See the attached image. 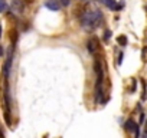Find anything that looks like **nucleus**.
<instances>
[{
	"label": "nucleus",
	"instance_id": "obj_3",
	"mask_svg": "<svg viewBox=\"0 0 147 138\" xmlns=\"http://www.w3.org/2000/svg\"><path fill=\"white\" fill-rule=\"evenodd\" d=\"M124 127H125V129H127V131L134 132V135H136V137H138V135H140V132H138V125H137L133 119H127Z\"/></svg>",
	"mask_w": 147,
	"mask_h": 138
},
{
	"label": "nucleus",
	"instance_id": "obj_7",
	"mask_svg": "<svg viewBox=\"0 0 147 138\" xmlns=\"http://www.w3.org/2000/svg\"><path fill=\"white\" fill-rule=\"evenodd\" d=\"M94 72L97 76L102 75V66H101V60L98 58H95V60H94Z\"/></svg>",
	"mask_w": 147,
	"mask_h": 138
},
{
	"label": "nucleus",
	"instance_id": "obj_10",
	"mask_svg": "<svg viewBox=\"0 0 147 138\" xmlns=\"http://www.w3.org/2000/svg\"><path fill=\"white\" fill-rule=\"evenodd\" d=\"M61 6H69L71 5V0H59Z\"/></svg>",
	"mask_w": 147,
	"mask_h": 138
},
{
	"label": "nucleus",
	"instance_id": "obj_5",
	"mask_svg": "<svg viewBox=\"0 0 147 138\" xmlns=\"http://www.w3.org/2000/svg\"><path fill=\"white\" fill-rule=\"evenodd\" d=\"M87 49L90 53H95L97 49H98V40L95 38H91L88 42H87Z\"/></svg>",
	"mask_w": 147,
	"mask_h": 138
},
{
	"label": "nucleus",
	"instance_id": "obj_2",
	"mask_svg": "<svg viewBox=\"0 0 147 138\" xmlns=\"http://www.w3.org/2000/svg\"><path fill=\"white\" fill-rule=\"evenodd\" d=\"M10 9H12L13 13H16V15H22L23 10H25V5H23L22 0H12Z\"/></svg>",
	"mask_w": 147,
	"mask_h": 138
},
{
	"label": "nucleus",
	"instance_id": "obj_16",
	"mask_svg": "<svg viewBox=\"0 0 147 138\" xmlns=\"http://www.w3.org/2000/svg\"><path fill=\"white\" fill-rule=\"evenodd\" d=\"M140 121H141V122L144 121V114H140Z\"/></svg>",
	"mask_w": 147,
	"mask_h": 138
},
{
	"label": "nucleus",
	"instance_id": "obj_18",
	"mask_svg": "<svg viewBox=\"0 0 147 138\" xmlns=\"http://www.w3.org/2000/svg\"><path fill=\"white\" fill-rule=\"evenodd\" d=\"M0 38H2V25H0Z\"/></svg>",
	"mask_w": 147,
	"mask_h": 138
},
{
	"label": "nucleus",
	"instance_id": "obj_13",
	"mask_svg": "<svg viewBox=\"0 0 147 138\" xmlns=\"http://www.w3.org/2000/svg\"><path fill=\"white\" fill-rule=\"evenodd\" d=\"M110 36H111V32H110V30H105V33H104V39H105V40H108V39H110Z\"/></svg>",
	"mask_w": 147,
	"mask_h": 138
},
{
	"label": "nucleus",
	"instance_id": "obj_8",
	"mask_svg": "<svg viewBox=\"0 0 147 138\" xmlns=\"http://www.w3.org/2000/svg\"><path fill=\"white\" fill-rule=\"evenodd\" d=\"M117 43H118L120 46H125V45H127V38H125L124 35L118 36V38H117Z\"/></svg>",
	"mask_w": 147,
	"mask_h": 138
},
{
	"label": "nucleus",
	"instance_id": "obj_9",
	"mask_svg": "<svg viewBox=\"0 0 147 138\" xmlns=\"http://www.w3.org/2000/svg\"><path fill=\"white\" fill-rule=\"evenodd\" d=\"M6 9H7V5H6V2H5V0H0V13L6 12Z\"/></svg>",
	"mask_w": 147,
	"mask_h": 138
},
{
	"label": "nucleus",
	"instance_id": "obj_11",
	"mask_svg": "<svg viewBox=\"0 0 147 138\" xmlns=\"http://www.w3.org/2000/svg\"><path fill=\"white\" fill-rule=\"evenodd\" d=\"M136 88H137V81H136V79H133V85H131V88H130V92H133Z\"/></svg>",
	"mask_w": 147,
	"mask_h": 138
},
{
	"label": "nucleus",
	"instance_id": "obj_1",
	"mask_svg": "<svg viewBox=\"0 0 147 138\" xmlns=\"http://www.w3.org/2000/svg\"><path fill=\"white\" fill-rule=\"evenodd\" d=\"M102 20V15L100 10H87L81 16V25L85 30H94L100 26Z\"/></svg>",
	"mask_w": 147,
	"mask_h": 138
},
{
	"label": "nucleus",
	"instance_id": "obj_6",
	"mask_svg": "<svg viewBox=\"0 0 147 138\" xmlns=\"http://www.w3.org/2000/svg\"><path fill=\"white\" fill-rule=\"evenodd\" d=\"M101 3L105 5L108 9H113V10H120L123 7V3L121 5H117L115 0H101Z\"/></svg>",
	"mask_w": 147,
	"mask_h": 138
},
{
	"label": "nucleus",
	"instance_id": "obj_4",
	"mask_svg": "<svg viewBox=\"0 0 147 138\" xmlns=\"http://www.w3.org/2000/svg\"><path fill=\"white\" fill-rule=\"evenodd\" d=\"M45 7L52 10V12H58L61 9V3H59V0H46V2H45Z\"/></svg>",
	"mask_w": 147,
	"mask_h": 138
},
{
	"label": "nucleus",
	"instance_id": "obj_12",
	"mask_svg": "<svg viewBox=\"0 0 147 138\" xmlns=\"http://www.w3.org/2000/svg\"><path fill=\"white\" fill-rule=\"evenodd\" d=\"M141 99L144 101L146 99V84L143 82V94H141Z\"/></svg>",
	"mask_w": 147,
	"mask_h": 138
},
{
	"label": "nucleus",
	"instance_id": "obj_14",
	"mask_svg": "<svg viewBox=\"0 0 147 138\" xmlns=\"http://www.w3.org/2000/svg\"><path fill=\"white\" fill-rule=\"evenodd\" d=\"M123 58H124V53H120V55H118V65H121V62H123Z\"/></svg>",
	"mask_w": 147,
	"mask_h": 138
},
{
	"label": "nucleus",
	"instance_id": "obj_17",
	"mask_svg": "<svg viewBox=\"0 0 147 138\" xmlns=\"http://www.w3.org/2000/svg\"><path fill=\"white\" fill-rule=\"evenodd\" d=\"M0 56H3V49H2V46H0Z\"/></svg>",
	"mask_w": 147,
	"mask_h": 138
},
{
	"label": "nucleus",
	"instance_id": "obj_15",
	"mask_svg": "<svg viewBox=\"0 0 147 138\" xmlns=\"http://www.w3.org/2000/svg\"><path fill=\"white\" fill-rule=\"evenodd\" d=\"M144 135L147 137V121H146V124H144Z\"/></svg>",
	"mask_w": 147,
	"mask_h": 138
}]
</instances>
